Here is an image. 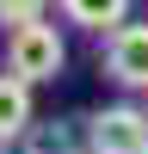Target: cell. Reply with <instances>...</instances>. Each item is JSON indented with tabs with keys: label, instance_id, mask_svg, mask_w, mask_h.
I'll use <instances>...</instances> for the list:
<instances>
[{
	"label": "cell",
	"instance_id": "5",
	"mask_svg": "<svg viewBox=\"0 0 148 154\" xmlns=\"http://www.w3.org/2000/svg\"><path fill=\"white\" fill-rule=\"evenodd\" d=\"M62 19L80 31H117L130 19V0H62Z\"/></svg>",
	"mask_w": 148,
	"mask_h": 154
},
{
	"label": "cell",
	"instance_id": "4",
	"mask_svg": "<svg viewBox=\"0 0 148 154\" xmlns=\"http://www.w3.org/2000/svg\"><path fill=\"white\" fill-rule=\"evenodd\" d=\"M25 130H31V86L19 74H0V148L19 142Z\"/></svg>",
	"mask_w": 148,
	"mask_h": 154
},
{
	"label": "cell",
	"instance_id": "6",
	"mask_svg": "<svg viewBox=\"0 0 148 154\" xmlns=\"http://www.w3.org/2000/svg\"><path fill=\"white\" fill-rule=\"evenodd\" d=\"M49 0H0V25H12V31H25V25H43Z\"/></svg>",
	"mask_w": 148,
	"mask_h": 154
},
{
	"label": "cell",
	"instance_id": "1",
	"mask_svg": "<svg viewBox=\"0 0 148 154\" xmlns=\"http://www.w3.org/2000/svg\"><path fill=\"white\" fill-rule=\"evenodd\" d=\"M62 62H68V43H62L56 25H25V31H12V37H6V74H19L25 86L56 80Z\"/></svg>",
	"mask_w": 148,
	"mask_h": 154
},
{
	"label": "cell",
	"instance_id": "7",
	"mask_svg": "<svg viewBox=\"0 0 148 154\" xmlns=\"http://www.w3.org/2000/svg\"><path fill=\"white\" fill-rule=\"evenodd\" d=\"M142 154H148V148H142Z\"/></svg>",
	"mask_w": 148,
	"mask_h": 154
},
{
	"label": "cell",
	"instance_id": "2",
	"mask_svg": "<svg viewBox=\"0 0 148 154\" xmlns=\"http://www.w3.org/2000/svg\"><path fill=\"white\" fill-rule=\"evenodd\" d=\"M86 148H93V154H142V148H148V111H136V105H105V111H93Z\"/></svg>",
	"mask_w": 148,
	"mask_h": 154
},
{
	"label": "cell",
	"instance_id": "3",
	"mask_svg": "<svg viewBox=\"0 0 148 154\" xmlns=\"http://www.w3.org/2000/svg\"><path fill=\"white\" fill-rule=\"evenodd\" d=\"M105 74L117 86H142L148 93V25H117L105 37Z\"/></svg>",
	"mask_w": 148,
	"mask_h": 154
}]
</instances>
